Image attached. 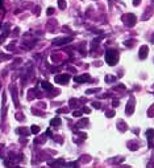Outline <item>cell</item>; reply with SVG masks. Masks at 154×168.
I'll use <instances>...</instances> for the list:
<instances>
[{
  "label": "cell",
  "mask_w": 154,
  "mask_h": 168,
  "mask_svg": "<svg viewBox=\"0 0 154 168\" xmlns=\"http://www.w3.org/2000/svg\"><path fill=\"white\" fill-rule=\"evenodd\" d=\"M41 85H42V88L44 89H46V90H51V89H53V86H51L50 84H49V82H41Z\"/></svg>",
  "instance_id": "obj_9"
},
{
  "label": "cell",
  "mask_w": 154,
  "mask_h": 168,
  "mask_svg": "<svg viewBox=\"0 0 154 168\" xmlns=\"http://www.w3.org/2000/svg\"><path fill=\"white\" fill-rule=\"evenodd\" d=\"M81 114H82V113H79V111H75V113H74V115H75V117H79Z\"/></svg>",
  "instance_id": "obj_20"
},
{
  "label": "cell",
  "mask_w": 154,
  "mask_h": 168,
  "mask_svg": "<svg viewBox=\"0 0 154 168\" xmlns=\"http://www.w3.org/2000/svg\"><path fill=\"white\" fill-rule=\"evenodd\" d=\"M30 131L33 132V134H38V132H40V127L36 126V124H33V126L30 127Z\"/></svg>",
  "instance_id": "obj_10"
},
{
  "label": "cell",
  "mask_w": 154,
  "mask_h": 168,
  "mask_svg": "<svg viewBox=\"0 0 154 168\" xmlns=\"http://www.w3.org/2000/svg\"><path fill=\"white\" fill-rule=\"evenodd\" d=\"M1 5H3V1H1V0H0V8H1Z\"/></svg>",
  "instance_id": "obj_24"
},
{
  "label": "cell",
  "mask_w": 154,
  "mask_h": 168,
  "mask_svg": "<svg viewBox=\"0 0 154 168\" xmlns=\"http://www.w3.org/2000/svg\"><path fill=\"white\" fill-rule=\"evenodd\" d=\"M133 106H134V99L132 98L131 101H129V103L127 105V110H125V113H127L128 115H131L132 113H133Z\"/></svg>",
  "instance_id": "obj_6"
},
{
  "label": "cell",
  "mask_w": 154,
  "mask_h": 168,
  "mask_svg": "<svg viewBox=\"0 0 154 168\" xmlns=\"http://www.w3.org/2000/svg\"><path fill=\"white\" fill-rule=\"evenodd\" d=\"M87 119H84V121H81L79 123H78V126H84V124H87Z\"/></svg>",
  "instance_id": "obj_15"
},
{
  "label": "cell",
  "mask_w": 154,
  "mask_h": 168,
  "mask_svg": "<svg viewBox=\"0 0 154 168\" xmlns=\"http://www.w3.org/2000/svg\"><path fill=\"white\" fill-rule=\"evenodd\" d=\"M147 52H149V48H147L146 45H142V46L140 48V52H138V54H140V58H141V60H144V58H146V56H147Z\"/></svg>",
  "instance_id": "obj_3"
},
{
  "label": "cell",
  "mask_w": 154,
  "mask_h": 168,
  "mask_svg": "<svg viewBox=\"0 0 154 168\" xmlns=\"http://www.w3.org/2000/svg\"><path fill=\"white\" fill-rule=\"evenodd\" d=\"M58 5H59L61 9H65V8H66V1H65V0H59V1H58Z\"/></svg>",
  "instance_id": "obj_12"
},
{
  "label": "cell",
  "mask_w": 154,
  "mask_h": 168,
  "mask_svg": "<svg viewBox=\"0 0 154 168\" xmlns=\"http://www.w3.org/2000/svg\"><path fill=\"white\" fill-rule=\"evenodd\" d=\"M54 8H47V15H53Z\"/></svg>",
  "instance_id": "obj_17"
},
{
  "label": "cell",
  "mask_w": 154,
  "mask_h": 168,
  "mask_svg": "<svg viewBox=\"0 0 154 168\" xmlns=\"http://www.w3.org/2000/svg\"><path fill=\"white\" fill-rule=\"evenodd\" d=\"M133 42H134L133 40H131V41H125V45H127V46H133Z\"/></svg>",
  "instance_id": "obj_14"
},
{
  "label": "cell",
  "mask_w": 154,
  "mask_h": 168,
  "mask_svg": "<svg viewBox=\"0 0 154 168\" xmlns=\"http://www.w3.org/2000/svg\"><path fill=\"white\" fill-rule=\"evenodd\" d=\"M50 124L51 126H59L61 124V118H54V119H51V122H50Z\"/></svg>",
  "instance_id": "obj_8"
},
{
  "label": "cell",
  "mask_w": 154,
  "mask_h": 168,
  "mask_svg": "<svg viewBox=\"0 0 154 168\" xmlns=\"http://www.w3.org/2000/svg\"><path fill=\"white\" fill-rule=\"evenodd\" d=\"M71 40H73L71 37H67V38H55V40H53V44L54 45H63L66 42H70Z\"/></svg>",
  "instance_id": "obj_4"
},
{
  "label": "cell",
  "mask_w": 154,
  "mask_h": 168,
  "mask_svg": "<svg viewBox=\"0 0 154 168\" xmlns=\"http://www.w3.org/2000/svg\"><path fill=\"white\" fill-rule=\"evenodd\" d=\"M115 115V111H108L107 113V117H113Z\"/></svg>",
  "instance_id": "obj_18"
},
{
  "label": "cell",
  "mask_w": 154,
  "mask_h": 168,
  "mask_svg": "<svg viewBox=\"0 0 154 168\" xmlns=\"http://www.w3.org/2000/svg\"><path fill=\"white\" fill-rule=\"evenodd\" d=\"M147 114L150 115V117H153V115H154V106H151V109L149 110V113H147Z\"/></svg>",
  "instance_id": "obj_16"
},
{
  "label": "cell",
  "mask_w": 154,
  "mask_h": 168,
  "mask_svg": "<svg viewBox=\"0 0 154 168\" xmlns=\"http://www.w3.org/2000/svg\"><path fill=\"white\" fill-rule=\"evenodd\" d=\"M75 81L77 82H87V81H91V78L88 77V74H83V76H77Z\"/></svg>",
  "instance_id": "obj_7"
},
{
  "label": "cell",
  "mask_w": 154,
  "mask_h": 168,
  "mask_svg": "<svg viewBox=\"0 0 154 168\" xmlns=\"http://www.w3.org/2000/svg\"><path fill=\"white\" fill-rule=\"evenodd\" d=\"M19 132H20V134H23V135H29L30 134V130H27L25 127H23V128H20V130H19Z\"/></svg>",
  "instance_id": "obj_11"
},
{
  "label": "cell",
  "mask_w": 154,
  "mask_h": 168,
  "mask_svg": "<svg viewBox=\"0 0 154 168\" xmlns=\"http://www.w3.org/2000/svg\"><path fill=\"white\" fill-rule=\"evenodd\" d=\"M123 21L125 23V25L127 27H133L134 24H136V21H137V19H136V16L132 13H127L123 16Z\"/></svg>",
  "instance_id": "obj_2"
},
{
  "label": "cell",
  "mask_w": 154,
  "mask_h": 168,
  "mask_svg": "<svg viewBox=\"0 0 154 168\" xmlns=\"http://www.w3.org/2000/svg\"><path fill=\"white\" fill-rule=\"evenodd\" d=\"M146 136L149 139L153 138V136H154V130H147V131H146Z\"/></svg>",
  "instance_id": "obj_13"
},
{
  "label": "cell",
  "mask_w": 154,
  "mask_h": 168,
  "mask_svg": "<svg viewBox=\"0 0 154 168\" xmlns=\"http://www.w3.org/2000/svg\"><path fill=\"white\" fill-rule=\"evenodd\" d=\"M119 105V101H113V106H117Z\"/></svg>",
  "instance_id": "obj_22"
},
{
  "label": "cell",
  "mask_w": 154,
  "mask_h": 168,
  "mask_svg": "<svg viewBox=\"0 0 154 168\" xmlns=\"http://www.w3.org/2000/svg\"><path fill=\"white\" fill-rule=\"evenodd\" d=\"M151 42H154V34H153V37H151Z\"/></svg>",
  "instance_id": "obj_23"
},
{
  "label": "cell",
  "mask_w": 154,
  "mask_h": 168,
  "mask_svg": "<svg viewBox=\"0 0 154 168\" xmlns=\"http://www.w3.org/2000/svg\"><path fill=\"white\" fill-rule=\"evenodd\" d=\"M0 27H1V25H0Z\"/></svg>",
  "instance_id": "obj_25"
},
{
  "label": "cell",
  "mask_w": 154,
  "mask_h": 168,
  "mask_svg": "<svg viewBox=\"0 0 154 168\" xmlns=\"http://www.w3.org/2000/svg\"><path fill=\"white\" fill-rule=\"evenodd\" d=\"M105 61L108 65H115L119 61V53L115 49H108L105 53Z\"/></svg>",
  "instance_id": "obj_1"
},
{
  "label": "cell",
  "mask_w": 154,
  "mask_h": 168,
  "mask_svg": "<svg viewBox=\"0 0 154 168\" xmlns=\"http://www.w3.org/2000/svg\"><path fill=\"white\" fill-rule=\"evenodd\" d=\"M69 80H70V76H69V74H63L62 77H59V76L55 77V81H57L58 84H67Z\"/></svg>",
  "instance_id": "obj_5"
},
{
  "label": "cell",
  "mask_w": 154,
  "mask_h": 168,
  "mask_svg": "<svg viewBox=\"0 0 154 168\" xmlns=\"http://www.w3.org/2000/svg\"><path fill=\"white\" fill-rule=\"evenodd\" d=\"M92 105H94V106H95L96 109H99V107H100V103H97V102H95V103H92Z\"/></svg>",
  "instance_id": "obj_19"
},
{
  "label": "cell",
  "mask_w": 154,
  "mask_h": 168,
  "mask_svg": "<svg viewBox=\"0 0 154 168\" xmlns=\"http://www.w3.org/2000/svg\"><path fill=\"white\" fill-rule=\"evenodd\" d=\"M133 4H134V5H138V4H140V0H134Z\"/></svg>",
  "instance_id": "obj_21"
}]
</instances>
